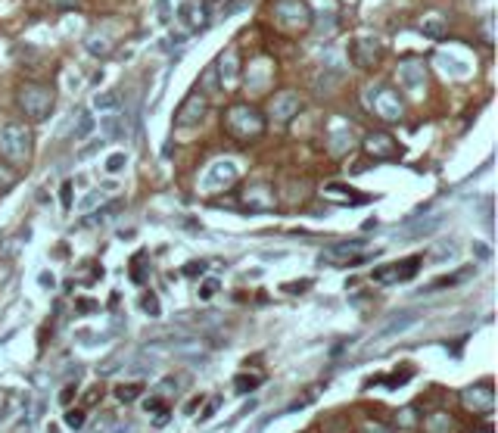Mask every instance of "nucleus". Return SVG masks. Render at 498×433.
<instances>
[{
    "label": "nucleus",
    "instance_id": "1a4fd4ad",
    "mask_svg": "<svg viewBox=\"0 0 498 433\" xmlns=\"http://www.w3.org/2000/svg\"><path fill=\"white\" fill-rule=\"evenodd\" d=\"M349 53H352V59H355V66H362V69H371V66L380 59L383 47H380V41H377L374 34H362V38L352 41Z\"/></svg>",
    "mask_w": 498,
    "mask_h": 433
},
{
    "label": "nucleus",
    "instance_id": "f257e3e1",
    "mask_svg": "<svg viewBox=\"0 0 498 433\" xmlns=\"http://www.w3.org/2000/svg\"><path fill=\"white\" fill-rule=\"evenodd\" d=\"M265 125H268L265 112L249 103H234V106H227V112H225V128L231 131L234 137H240V141L259 137L262 131H265Z\"/></svg>",
    "mask_w": 498,
    "mask_h": 433
},
{
    "label": "nucleus",
    "instance_id": "4be33fe9",
    "mask_svg": "<svg viewBox=\"0 0 498 433\" xmlns=\"http://www.w3.org/2000/svg\"><path fill=\"white\" fill-rule=\"evenodd\" d=\"M16 181H19V175H16V168H13V165H7V162H0V194H3V190H10Z\"/></svg>",
    "mask_w": 498,
    "mask_h": 433
},
{
    "label": "nucleus",
    "instance_id": "2eb2a0df",
    "mask_svg": "<svg viewBox=\"0 0 498 433\" xmlns=\"http://www.w3.org/2000/svg\"><path fill=\"white\" fill-rule=\"evenodd\" d=\"M215 75L221 78V88H237V78H240V59L234 50H225L215 63Z\"/></svg>",
    "mask_w": 498,
    "mask_h": 433
},
{
    "label": "nucleus",
    "instance_id": "a211bd4d",
    "mask_svg": "<svg viewBox=\"0 0 498 433\" xmlns=\"http://www.w3.org/2000/svg\"><path fill=\"white\" fill-rule=\"evenodd\" d=\"M324 197H327V200H340V203H364L368 200L364 194H355V190L346 188V184H327V188H324Z\"/></svg>",
    "mask_w": 498,
    "mask_h": 433
},
{
    "label": "nucleus",
    "instance_id": "4468645a",
    "mask_svg": "<svg viewBox=\"0 0 498 433\" xmlns=\"http://www.w3.org/2000/svg\"><path fill=\"white\" fill-rule=\"evenodd\" d=\"M461 399H464V405L470 408V412H477V414H489L492 408H495V396H492L489 383H477V387L464 390Z\"/></svg>",
    "mask_w": 498,
    "mask_h": 433
},
{
    "label": "nucleus",
    "instance_id": "412c9836",
    "mask_svg": "<svg viewBox=\"0 0 498 433\" xmlns=\"http://www.w3.org/2000/svg\"><path fill=\"white\" fill-rule=\"evenodd\" d=\"M464 278H470V272H458V274H448V278H436L430 287H424L421 293H433V290H446V287H455L458 281H464Z\"/></svg>",
    "mask_w": 498,
    "mask_h": 433
},
{
    "label": "nucleus",
    "instance_id": "2f4dec72",
    "mask_svg": "<svg viewBox=\"0 0 498 433\" xmlns=\"http://www.w3.org/2000/svg\"><path fill=\"white\" fill-rule=\"evenodd\" d=\"M65 424H69V427H81V424H85V412H65Z\"/></svg>",
    "mask_w": 498,
    "mask_h": 433
},
{
    "label": "nucleus",
    "instance_id": "20e7f679",
    "mask_svg": "<svg viewBox=\"0 0 498 433\" xmlns=\"http://www.w3.org/2000/svg\"><path fill=\"white\" fill-rule=\"evenodd\" d=\"M0 153L10 162H25L32 156V131L22 122L0 125Z\"/></svg>",
    "mask_w": 498,
    "mask_h": 433
},
{
    "label": "nucleus",
    "instance_id": "7c9ffc66",
    "mask_svg": "<svg viewBox=\"0 0 498 433\" xmlns=\"http://www.w3.org/2000/svg\"><path fill=\"white\" fill-rule=\"evenodd\" d=\"M215 293H218V281H215V278H209V281H206V287L200 290V299H209V296H215Z\"/></svg>",
    "mask_w": 498,
    "mask_h": 433
},
{
    "label": "nucleus",
    "instance_id": "9d476101",
    "mask_svg": "<svg viewBox=\"0 0 498 433\" xmlns=\"http://www.w3.org/2000/svg\"><path fill=\"white\" fill-rule=\"evenodd\" d=\"M364 150H368L374 159H399V143H395L393 134H386V131H371L368 137H364Z\"/></svg>",
    "mask_w": 498,
    "mask_h": 433
},
{
    "label": "nucleus",
    "instance_id": "ddd939ff",
    "mask_svg": "<svg viewBox=\"0 0 498 433\" xmlns=\"http://www.w3.org/2000/svg\"><path fill=\"white\" fill-rule=\"evenodd\" d=\"M399 81L405 84L408 91H421L424 84H427V66H424V59H402L399 63Z\"/></svg>",
    "mask_w": 498,
    "mask_h": 433
},
{
    "label": "nucleus",
    "instance_id": "c85d7f7f",
    "mask_svg": "<svg viewBox=\"0 0 498 433\" xmlns=\"http://www.w3.org/2000/svg\"><path fill=\"white\" fill-rule=\"evenodd\" d=\"M141 305H143V312H147V315H159V299H156V293H143L141 296Z\"/></svg>",
    "mask_w": 498,
    "mask_h": 433
},
{
    "label": "nucleus",
    "instance_id": "ea45409f",
    "mask_svg": "<svg viewBox=\"0 0 498 433\" xmlns=\"http://www.w3.org/2000/svg\"><path fill=\"white\" fill-rule=\"evenodd\" d=\"M41 284H44V287H53V274L44 272V274H41Z\"/></svg>",
    "mask_w": 498,
    "mask_h": 433
},
{
    "label": "nucleus",
    "instance_id": "aec40b11",
    "mask_svg": "<svg viewBox=\"0 0 498 433\" xmlns=\"http://www.w3.org/2000/svg\"><path fill=\"white\" fill-rule=\"evenodd\" d=\"M85 44H87V50H91L94 57H110V50H112V41H110V38H103L100 32H94L91 38L85 41Z\"/></svg>",
    "mask_w": 498,
    "mask_h": 433
},
{
    "label": "nucleus",
    "instance_id": "f8f14e48",
    "mask_svg": "<svg viewBox=\"0 0 498 433\" xmlns=\"http://www.w3.org/2000/svg\"><path fill=\"white\" fill-rule=\"evenodd\" d=\"M368 250L364 240H343V243H330L324 246L321 259H330V262H362V252Z\"/></svg>",
    "mask_w": 498,
    "mask_h": 433
},
{
    "label": "nucleus",
    "instance_id": "a878e982",
    "mask_svg": "<svg viewBox=\"0 0 498 433\" xmlns=\"http://www.w3.org/2000/svg\"><path fill=\"white\" fill-rule=\"evenodd\" d=\"M91 128H94V119H91V112H81V116H78V128H75V137H87L91 134Z\"/></svg>",
    "mask_w": 498,
    "mask_h": 433
},
{
    "label": "nucleus",
    "instance_id": "423d86ee",
    "mask_svg": "<svg viewBox=\"0 0 498 433\" xmlns=\"http://www.w3.org/2000/svg\"><path fill=\"white\" fill-rule=\"evenodd\" d=\"M299 110H302L299 94L296 91H280V94H274L271 103H268V119H271L274 125H287Z\"/></svg>",
    "mask_w": 498,
    "mask_h": 433
},
{
    "label": "nucleus",
    "instance_id": "dca6fc26",
    "mask_svg": "<svg viewBox=\"0 0 498 433\" xmlns=\"http://www.w3.org/2000/svg\"><path fill=\"white\" fill-rule=\"evenodd\" d=\"M352 147H355V134H352V125H349V122H340L337 128L330 131L327 150H330L333 156H343V153H349Z\"/></svg>",
    "mask_w": 498,
    "mask_h": 433
},
{
    "label": "nucleus",
    "instance_id": "4c0bfd02",
    "mask_svg": "<svg viewBox=\"0 0 498 433\" xmlns=\"http://www.w3.org/2000/svg\"><path fill=\"white\" fill-rule=\"evenodd\" d=\"M78 305H81V309H78V312H94V309H97V305H94L91 299H81V303H78Z\"/></svg>",
    "mask_w": 498,
    "mask_h": 433
},
{
    "label": "nucleus",
    "instance_id": "7ed1b4c3",
    "mask_svg": "<svg viewBox=\"0 0 498 433\" xmlns=\"http://www.w3.org/2000/svg\"><path fill=\"white\" fill-rule=\"evenodd\" d=\"M271 16H274V26L284 34H302L311 26V10L305 0H274Z\"/></svg>",
    "mask_w": 498,
    "mask_h": 433
},
{
    "label": "nucleus",
    "instance_id": "f704fd0d",
    "mask_svg": "<svg viewBox=\"0 0 498 433\" xmlns=\"http://www.w3.org/2000/svg\"><path fill=\"white\" fill-rule=\"evenodd\" d=\"M63 206H65V209L72 206V184H69V181L63 184Z\"/></svg>",
    "mask_w": 498,
    "mask_h": 433
},
{
    "label": "nucleus",
    "instance_id": "bb28decb",
    "mask_svg": "<svg viewBox=\"0 0 498 433\" xmlns=\"http://www.w3.org/2000/svg\"><path fill=\"white\" fill-rule=\"evenodd\" d=\"M141 393H143V387H141V383H131V387H118V390H116V396H118V399H122V402H131V399H137V396H141Z\"/></svg>",
    "mask_w": 498,
    "mask_h": 433
},
{
    "label": "nucleus",
    "instance_id": "473e14b6",
    "mask_svg": "<svg viewBox=\"0 0 498 433\" xmlns=\"http://www.w3.org/2000/svg\"><path fill=\"white\" fill-rule=\"evenodd\" d=\"M125 165V156L122 153H116V156H110V162H106V168H110V172H118V168Z\"/></svg>",
    "mask_w": 498,
    "mask_h": 433
},
{
    "label": "nucleus",
    "instance_id": "a19ab883",
    "mask_svg": "<svg viewBox=\"0 0 498 433\" xmlns=\"http://www.w3.org/2000/svg\"><path fill=\"white\" fill-rule=\"evenodd\" d=\"M479 433H492V430H479Z\"/></svg>",
    "mask_w": 498,
    "mask_h": 433
},
{
    "label": "nucleus",
    "instance_id": "39448f33",
    "mask_svg": "<svg viewBox=\"0 0 498 433\" xmlns=\"http://www.w3.org/2000/svg\"><path fill=\"white\" fill-rule=\"evenodd\" d=\"M364 100H368L371 112H374L377 119H383V122H399L402 112H405L399 91H395V88H386V84L368 88V91H364Z\"/></svg>",
    "mask_w": 498,
    "mask_h": 433
},
{
    "label": "nucleus",
    "instance_id": "b1692460",
    "mask_svg": "<svg viewBox=\"0 0 498 433\" xmlns=\"http://www.w3.org/2000/svg\"><path fill=\"white\" fill-rule=\"evenodd\" d=\"M421 32L430 34V38H442V34H446V22L442 19H427V22H421Z\"/></svg>",
    "mask_w": 498,
    "mask_h": 433
},
{
    "label": "nucleus",
    "instance_id": "6e6552de",
    "mask_svg": "<svg viewBox=\"0 0 498 433\" xmlns=\"http://www.w3.org/2000/svg\"><path fill=\"white\" fill-rule=\"evenodd\" d=\"M206 110H209L206 94L194 91V94H190V97L181 103V110H178L175 125H181V128H190V125H200L203 119H206Z\"/></svg>",
    "mask_w": 498,
    "mask_h": 433
},
{
    "label": "nucleus",
    "instance_id": "6ab92c4d",
    "mask_svg": "<svg viewBox=\"0 0 498 433\" xmlns=\"http://www.w3.org/2000/svg\"><path fill=\"white\" fill-rule=\"evenodd\" d=\"M414 321H417V312H405V315H393L386 324H383L380 336H393V334H399V330H405L408 324H414Z\"/></svg>",
    "mask_w": 498,
    "mask_h": 433
},
{
    "label": "nucleus",
    "instance_id": "5701e85b",
    "mask_svg": "<svg viewBox=\"0 0 498 433\" xmlns=\"http://www.w3.org/2000/svg\"><path fill=\"white\" fill-rule=\"evenodd\" d=\"M427 430L446 433V430H452V421H448V414H433V418H427Z\"/></svg>",
    "mask_w": 498,
    "mask_h": 433
},
{
    "label": "nucleus",
    "instance_id": "c9c22d12",
    "mask_svg": "<svg viewBox=\"0 0 498 433\" xmlns=\"http://www.w3.org/2000/svg\"><path fill=\"white\" fill-rule=\"evenodd\" d=\"M59 10H72V7H78V0H53Z\"/></svg>",
    "mask_w": 498,
    "mask_h": 433
},
{
    "label": "nucleus",
    "instance_id": "393cba45",
    "mask_svg": "<svg viewBox=\"0 0 498 433\" xmlns=\"http://www.w3.org/2000/svg\"><path fill=\"white\" fill-rule=\"evenodd\" d=\"M94 106H97V110H116L118 106V91L97 94V97H94Z\"/></svg>",
    "mask_w": 498,
    "mask_h": 433
},
{
    "label": "nucleus",
    "instance_id": "9b49d317",
    "mask_svg": "<svg viewBox=\"0 0 498 433\" xmlns=\"http://www.w3.org/2000/svg\"><path fill=\"white\" fill-rule=\"evenodd\" d=\"M209 3L206 0H184L181 7H178V19L190 28V32H203L209 26Z\"/></svg>",
    "mask_w": 498,
    "mask_h": 433
},
{
    "label": "nucleus",
    "instance_id": "f3484780",
    "mask_svg": "<svg viewBox=\"0 0 498 433\" xmlns=\"http://www.w3.org/2000/svg\"><path fill=\"white\" fill-rule=\"evenodd\" d=\"M234 181H237V168L231 162H218L206 175V188H231Z\"/></svg>",
    "mask_w": 498,
    "mask_h": 433
},
{
    "label": "nucleus",
    "instance_id": "0eeeda50",
    "mask_svg": "<svg viewBox=\"0 0 498 433\" xmlns=\"http://www.w3.org/2000/svg\"><path fill=\"white\" fill-rule=\"evenodd\" d=\"M417 268H421V256H411L408 262H395V265L374 268V274H371V278H374L377 284H399V281L414 278V274H417Z\"/></svg>",
    "mask_w": 498,
    "mask_h": 433
},
{
    "label": "nucleus",
    "instance_id": "f03ea898",
    "mask_svg": "<svg viewBox=\"0 0 498 433\" xmlns=\"http://www.w3.org/2000/svg\"><path fill=\"white\" fill-rule=\"evenodd\" d=\"M16 103H19V110L25 112L32 122H44L53 112L56 94H53V88H47V84H41V81H25L19 88V94H16Z\"/></svg>",
    "mask_w": 498,
    "mask_h": 433
},
{
    "label": "nucleus",
    "instance_id": "72a5a7b5",
    "mask_svg": "<svg viewBox=\"0 0 498 433\" xmlns=\"http://www.w3.org/2000/svg\"><path fill=\"white\" fill-rule=\"evenodd\" d=\"M97 200H103V194H100V190H94V194H87V200L81 203V209H91Z\"/></svg>",
    "mask_w": 498,
    "mask_h": 433
},
{
    "label": "nucleus",
    "instance_id": "e433bc0d",
    "mask_svg": "<svg viewBox=\"0 0 498 433\" xmlns=\"http://www.w3.org/2000/svg\"><path fill=\"white\" fill-rule=\"evenodd\" d=\"M162 390H165V393H172V390H175V393H178V381H172V377H169V381H162Z\"/></svg>",
    "mask_w": 498,
    "mask_h": 433
},
{
    "label": "nucleus",
    "instance_id": "58836bf2",
    "mask_svg": "<svg viewBox=\"0 0 498 433\" xmlns=\"http://www.w3.org/2000/svg\"><path fill=\"white\" fill-rule=\"evenodd\" d=\"M72 396H75V387H65V390H63V396H59V399H63V402H69Z\"/></svg>",
    "mask_w": 498,
    "mask_h": 433
},
{
    "label": "nucleus",
    "instance_id": "c756f323",
    "mask_svg": "<svg viewBox=\"0 0 498 433\" xmlns=\"http://www.w3.org/2000/svg\"><path fill=\"white\" fill-rule=\"evenodd\" d=\"M256 387H259V377H246V374L237 377V393H246V390H256Z\"/></svg>",
    "mask_w": 498,
    "mask_h": 433
},
{
    "label": "nucleus",
    "instance_id": "cd10ccee",
    "mask_svg": "<svg viewBox=\"0 0 498 433\" xmlns=\"http://www.w3.org/2000/svg\"><path fill=\"white\" fill-rule=\"evenodd\" d=\"M143 259H147V256H143V252H137L134 262H131V278H134L137 284H143V281H147V274H143Z\"/></svg>",
    "mask_w": 498,
    "mask_h": 433
}]
</instances>
